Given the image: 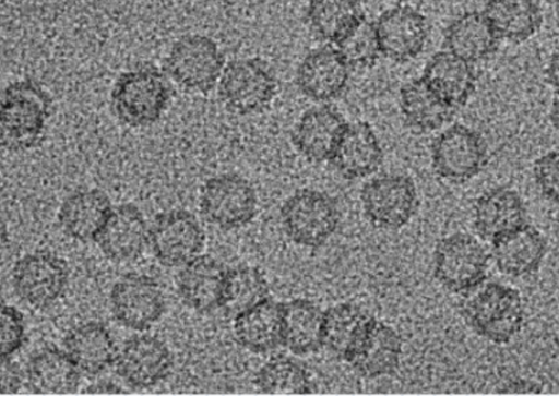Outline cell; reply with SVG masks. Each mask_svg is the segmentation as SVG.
Returning a JSON list of instances; mask_svg holds the SVG:
<instances>
[{"instance_id":"6da1fadb","label":"cell","mask_w":559,"mask_h":396,"mask_svg":"<svg viewBox=\"0 0 559 396\" xmlns=\"http://www.w3.org/2000/svg\"><path fill=\"white\" fill-rule=\"evenodd\" d=\"M51 100L32 79L10 83L2 92L0 119L1 142L11 151L35 146L50 117Z\"/></svg>"},{"instance_id":"7a4b0ae2","label":"cell","mask_w":559,"mask_h":396,"mask_svg":"<svg viewBox=\"0 0 559 396\" xmlns=\"http://www.w3.org/2000/svg\"><path fill=\"white\" fill-rule=\"evenodd\" d=\"M170 96V86L164 73L153 64H142L117 77L110 101L121 123L140 128L152 125L160 119Z\"/></svg>"},{"instance_id":"3957f363","label":"cell","mask_w":559,"mask_h":396,"mask_svg":"<svg viewBox=\"0 0 559 396\" xmlns=\"http://www.w3.org/2000/svg\"><path fill=\"white\" fill-rule=\"evenodd\" d=\"M462 315L477 335L499 345L509 343L524 323L520 292L496 281L486 284L467 298Z\"/></svg>"},{"instance_id":"277c9868","label":"cell","mask_w":559,"mask_h":396,"mask_svg":"<svg viewBox=\"0 0 559 396\" xmlns=\"http://www.w3.org/2000/svg\"><path fill=\"white\" fill-rule=\"evenodd\" d=\"M224 56L217 44L202 34L179 37L165 58L164 69L181 88L207 93L221 77Z\"/></svg>"},{"instance_id":"5b68a950","label":"cell","mask_w":559,"mask_h":396,"mask_svg":"<svg viewBox=\"0 0 559 396\" xmlns=\"http://www.w3.org/2000/svg\"><path fill=\"white\" fill-rule=\"evenodd\" d=\"M489 255L473 236L456 232L442 238L433 253V273L438 281L455 293L469 292L486 278Z\"/></svg>"},{"instance_id":"8992f818","label":"cell","mask_w":559,"mask_h":396,"mask_svg":"<svg viewBox=\"0 0 559 396\" xmlns=\"http://www.w3.org/2000/svg\"><path fill=\"white\" fill-rule=\"evenodd\" d=\"M275 92L276 79L272 70L257 58L230 61L219 77V99L235 113L249 115L263 110Z\"/></svg>"},{"instance_id":"52a82bcc","label":"cell","mask_w":559,"mask_h":396,"mask_svg":"<svg viewBox=\"0 0 559 396\" xmlns=\"http://www.w3.org/2000/svg\"><path fill=\"white\" fill-rule=\"evenodd\" d=\"M281 217L287 236L307 247L323 244L338 224L334 200L310 189H301L290 195L282 206Z\"/></svg>"},{"instance_id":"ba28073f","label":"cell","mask_w":559,"mask_h":396,"mask_svg":"<svg viewBox=\"0 0 559 396\" xmlns=\"http://www.w3.org/2000/svg\"><path fill=\"white\" fill-rule=\"evenodd\" d=\"M257 206L254 189L236 173L212 177L201 190V213L210 223L224 229L248 224L254 217Z\"/></svg>"},{"instance_id":"9c48e42d","label":"cell","mask_w":559,"mask_h":396,"mask_svg":"<svg viewBox=\"0 0 559 396\" xmlns=\"http://www.w3.org/2000/svg\"><path fill=\"white\" fill-rule=\"evenodd\" d=\"M431 159L439 176L452 182H464L484 168L487 146L476 131L454 124L435 140Z\"/></svg>"},{"instance_id":"30bf717a","label":"cell","mask_w":559,"mask_h":396,"mask_svg":"<svg viewBox=\"0 0 559 396\" xmlns=\"http://www.w3.org/2000/svg\"><path fill=\"white\" fill-rule=\"evenodd\" d=\"M360 197L366 216L383 228L404 226L417 205L415 184L404 175H383L371 179L364 185Z\"/></svg>"},{"instance_id":"8fae6325","label":"cell","mask_w":559,"mask_h":396,"mask_svg":"<svg viewBox=\"0 0 559 396\" xmlns=\"http://www.w3.org/2000/svg\"><path fill=\"white\" fill-rule=\"evenodd\" d=\"M151 245L155 257L166 266L185 265L202 250L204 232L197 218L185 209H173L156 216Z\"/></svg>"},{"instance_id":"7c38bea8","label":"cell","mask_w":559,"mask_h":396,"mask_svg":"<svg viewBox=\"0 0 559 396\" xmlns=\"http://www.w3.org/2000/svg\"><path fill=\"white\" fill-rule=\"evenodd\" d=\"M111 311L124 326L144 331L164 313L165 299L157 283L145 275L120 278L110 292Z\"/></svg>"},{"instance_id":"4fadbf2b","label":"cell","mask_w":559,"mask_h":396,"mask_svg":"<svg viewBox=\"0 0 559 396\" xmlns=\"http://www.w3.org/2000/svg\"><path fill=\"white\" fill-rule=\"evenodd\" d=\"M13 286L27 303L43 308L53 302L68 281V267L63 260L36 252L20 259L13 267Z\"/></svg>"},{"instance_id":"5bb4252c","label":"cell","mask_w":559,"mask_h":396,"mask_svg":"<svg viewBox=\"0 0 559 396\" xmlns=\"http://www.w3.org/2000/svg\"><path fill=\"white\" fill-rule=\"evenodd\" d=\"M373 27L380 52L397 62L417 57L428 34L424 15L406 5L384 11Z\"/></svg>"},{"instance_id":"9a60e30c","label":"cell","mask_w":559,"mask_h":396,"mask_svg":"<svg viewBox=\"0 0 559 396\" xmlns=\"http://www.w3.org/2000/svg\"><path fill=\"white\" fill-rule=\"evenodd\" d=\"M117 373L134 387L153 386L163 380L171 365L167 346L151 335L128 339L116 357Z\"/></svg>"},{"instance_id":"2e32d148","label":"cell","mask_w":559,"mask_h":396,"mask_svg":"<svg viewBox=\"0 0 559 396\" xmlns=\"http://www.w3.org/2000/svg\"><path fill=\"white\" fill-rule=\"evenodd\" d=\"M349 67L338 48H317L299 64L297 84L306 96L316 100H330L344 91Z\"/></svg>"},{"instance_id":"e0dca14e","label":"cell","mask_w":559,"mask_h":396,"mask_svg":"<svg viewBox=\"0 0 559 396\" xmlns=\"http://www.w3.org/2000/svg\"><path fill=\"white\" fill-rule=\"evenodd\" d=\"M147 228L141 211L131 203L112 207L95 241L114 261L138 257L147 241Z\"/></svg>"},{"instance_id":"ac0fdd59","label":"cell","mask_w":559,"mask_h":396,"mask_svg":"<svg viewBox=\"0 0 559 396\" xmlns=\"http://www.w3.org/2000/svg\"><path fill=\"white\" fill-rule=\"evenodd\" d=\"M526 211L520 195L499 187L484 192L474 206V227L488 242L506 236L526 224Z\"/></svg>"},{"instance_id":"d6986e66","label":"cell","mask_w":559,"mask_h":396,"mask_svg":"<svg viewBox=\"0 0 559 396\" xmlns=\"http://www.w3.org/2000/svg\"><path fill=\"white\" fill-rule=\"evenodd\" d=\"M346 125L335 109L328 106L313 107L299 119L293 132V141L308 159L323 161L331 159Z\"/></svg>"},{"instance_id":"ffe728a7","label":"cell","mask_w":559,"mask_h":396,"mask_svg":"<svg viewBox=\"0 0 559 396\" xmlns=\"http://www.w3.org/2000/svg\"><path fill=\"white\" fill-rule=\"evenodd\" d=\"M546 251L544 236L530 224L491 242V257L497 268L513 277L536 272Z\"/></svg>"},{"instance_id":"44dd1931","label":"cell","mask_w":559,"mask_h":396,"mask_svg":"<svg viewBox=\"0 0 559 396\" xmlns=\"http://www.w3.org/2000/svg\"><path fill=\"white\" fill-rule=\"evenodd\" d=\"M227 269L210 255H198L185 264L178 276L182 301L200 312L221 307Z\"/></svg>"},{"instance_id":"7402d4cb","label":"cell","mask_w":559,"mask_h":396,"mask_svg":"<svg viewBox=\"0 0 559 396\" xmlns=\"http://www.w3.org/2000/svg\"><path fill=\"white\" fill-rule=\"evenodd\" d=\"M374 322L376 319L358 305L330 307L323 313V346L349 362Z\"/></svg>"},{"instance_id":"603a6c76","label":"cell","mask_w":559,"mask_h":396,"mask_svg":"<svg viewBox=\"0 0 559 396\" xmlns=\"http://www.w3.org/2000/svg\"><path fill=\"white\" fill-rule=\"evenodd\" d=\"M345 178L366 177L377 170L382 149L367 122L347 124L330 159Z\"/></svg>"},{"instance_id":"cb8c5ba5","label":"cell","mask_w":559,"mask_h":396,"mask_svg":"<svg viewBox=\"0 0 559 396\" xmlns=\"http://www.w3.org/2000/svg\"><path fill=\"white\" fill-rule=\"evenodd\" d=\"M421 77L454 109L464 105L475 88V74L471 62L448 50L435 53L427 61Z\"/></svg>"},{"instance_id":"d4e9b609","label":"cell","mask_w":559,"mask_h":396,"mask_svg":"<svg viewBox=\"0 0 559 396\" xmlns=\"http://www.w3.org/2000/svg\"><path fill=\"white\" fill-rule=\"evenodd\" d=\"M112 209L109 197L100 190L85 189L70 194L59 209V221L71 237L94 240Z\"/></svg>"},{"instance_id":"484cf974","label":"cell","mask_w":559,"mask_h":396,"mask_svg":"<svg viewBox=\"0 0 559 396\" xmlns=\"http://www.w3.org/2000/svg\"><path fill=\"white\" fill-rule=\"evenodd\" d=\"M498 39L484 12L479 11L461 14L444 32L447 50L471 63L489 57Z\"/></svg>"},{"instance_id":"4316f807","label":"cell","mask_w":559,"mask_h":396,"mask_svg":"<svg viewBox=\"0 0 559 396\" xmlns=\"http://www.w3.org/2000/svg\"><path fill=\"white\" fill-rule=\"evenodd\" d=\"M64 347L78 369L87 374L100 373L117 357L110 332L97 322L72 328L64 338Z\"/></svg>"},{"instance_id":"83f0119b","label":"cell","mask_w":559,"mask_h":396,"mask_svg":"<svg viewBox=\"0 0 559 396\" xmlns=\"http://www.w3.org/2000/svg\"><path fill=\"white\" fill-rule=\"evenodd\" d=\"M238 343L254 352H265L282 344V304L265 298L235 319Z\"/></svg>"},{"instance_id":"f1b7e54d","label":"cell","mask_w":559,"mask_h":396,"mask_svg":"<svg viewBox=\"0 0 559 396\" xmlns=\"http://www.w3.org/2000/svg\"><path fill=\"white\" fill-rule=\"evenodd\" d=\"M323 313L307 299L282 304V344L295 355H307L323 346Z\"/></svg>"},{"instance_id":"f546056e","label":"cell","mask_w":559,"mask_h":396,"mask_svg":"<svg viewBox=\"0 0 559 396\" xmlns=\"http://www.w3.org/2000/svg\"><path fill=\"white\" fill-rule=\"evenodd\" d=\"M29 387L37 394H72L79 383L78 367L58 348L41 349L27 364Z\"/></svg>"},{"instance_id":"4dcf8cb0","label":"cell","mask_w":559,"mask_h":396,"mask_svg":"<svg viewBox=\"0 0 559 396\" xmlns=\"http://www.w3.org/2000/svg\"><path fill=\"white\" fill-rule=\"evenodd\" d=\"M483 12L498 38L511 43L528 39L543 21L535 0H488Z\"/></svg>"},{"instance_id":"1f68e13d","label":"cell","mask_w":559,"mask_h":396,"mask_svg":"<svg viewBox=\"0 0 559 396\" xmlns=\"http://www.w3.org/2000/svg\"><path fill=\"white\" fill-rule=\"evenodd\" d=\"M402 341L389 325L376 320L349 363L364 376L393 373L400 362Z\"/></svg>"},{"instance_id":"d6a6232c","label":"cell","mask_w":559,"mask_h":396,"mask_svg":"<svg viewBox=\"0 0 559 396\" xmlns=\"http://www.w3.org/2000/svg\"><path fill=\"white\" fill-rule=\"evenodd\" d=\"M405 121L417 131H433L448 122L454 108L440 98L423 77L404 84L400 91Z\"/></svg>"},{"instance_id":"836d02e7","label":"cell","mask_w":559,"mask_h":396,"mask_svg":"<svg viewBox=\"0 0 559 396\" xmlns=\"http://www.w3.org/2000/svg\"><path fill=\"white\" fill-rule=\"evenodd\" d=\"M306 15L317 35L336 45L365 21L358 0H310Z\"/></svg>"},{"instance_id":"e575fe53","label":"cell","mask_w":559,"mask_h":396,"mask_svg":"<svg viewBox=\"0 0 559 396\" xmlns=\"http://www.w3.org/2000/svg\"><path fill=\"white\" fill-rule=\"evenodd\" d=\"M267 293L269 286L263 274L255 267L240 265L227 269L219 308L235 319L267 298Z\"/></svg>"},{"instance_id":"d590c367","label":"cell","mask_w":559,"mask_h":396,"mask_svg":"<svg viewBox=\"0 0 559 396\" xmlns=\"http://www.w3.org/2000/svg\"><path fill=\"white\" fill-rule=\"evenodd\" d=\"M259 389L271 395L311 393V382L306 370L289 359L266 362L255 375Z\"/></svg>"},{"instance_id":"8d00e7d4","label":"cell","mask_w":559,"mask_h":396,"mask_svg":"<svg viewBox=\"0 0 559 396\" xmlns=\"http://www.w3.org/2000/svg\"><path fill=\"white\" fill-rule=\"evenodd\" d=\"M337 46L349 65L355 67L370 65L381 53L373 24H365V21Z\"/></svg>"},{"instance_id":"74e56055","label":"cell","mask_w":559,"mask_h":396,"mask_svg":"<svg viewBox=\"0 0 559 396\" xmlns=\"http://www.w3.org/2000/svg\"><path fill=\"white\" fill-rule=\"evenodd\" d=\"M533 176L539 192L548 201L559 205V148L536 159Z\"/></svg>"},{"instance_id":"f35d334b","label":"cell","mask_w":559,"mask_h":396,"mask_svg":"<svg viewBox=\"0 0 559 396\" xmlns=\"http://www.w3.org/2000/svg\"><path fill=\"white\" fill-rule=\"evenodd\" d=\"M25 337L22 313L12 305L1 308V358H9L23 344Z\"/></svg>"},{"instance_id":"ab89813d","label":"cell","mask_w":559,"mask_h":396,"mask_svg":"<svg viewBox=\"0 0 559 396\" xmlns=\"http://www.w3.org/2000/svg\"><path fill=\"white\" fill-rule=\"evenodd\" d=\"M1 392L2 394L14 393L17 391L20 385L17 369L13 363L7 360V358H1Z\"/></svg>"},{"instance_id":"60d3db41","label":"cell","mask_w":559,"mask_h":396,"mask_svg":"<svg viewBox=\"0 0 559 396\" xmlns=\"http://www.w3.org/2000/svg\"><path fill=\"white\" fill-rule=\"evenodd\" d=\"M546 74L551 87L559 93V48L551 55Z\"/></svg>"},{"instance_id":"b9f144b4","label":"cell","mask_w":559,"mask_h":396,"mask_svg":"<svg viewBox=\"0 0 559 396\" xmlns=\"http://www.w3.org/2000/svg\"><path fill=\"white\" fill-rule=\"evenodd\" d=\"M549 118L554 128L559 132V93H557V96L552 100Z\"/></svg>"},{"instance_id":"7bdbcfd3","label":"cell","mask_w":559,"mask_h":396,"mask_svg":"<svg viewBox=\"0 0 559 396\" xmlns=\"http://www.w3.org/2000/svg\"><path fill=\"white\" fill-rule=\"evenodd\" d=\"M547 2L559 10V0H547Z\"/></svg>"}]
</instances>
